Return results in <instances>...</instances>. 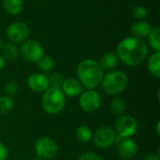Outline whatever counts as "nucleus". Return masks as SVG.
Returning a JSON list of instances; mask_svg holds the SVG:
<instances>
[{
  "instance_id": "obj_1",
  "label": "nucleus",
  "mask_w": 160,
  "mask_h": 160,
  "mask_svg": "<svg viewBox=\"0 0 160 160\" xmlns=\"http://www.w3.org/2000/svg\"><path fill=\"white\" fill-rule=\"evenodd\" d=\"M125 65L137 67L141 65L148 55V46L143 39L134 37L124 38L116 47L115 52Z\"/></svg>"
},
{
  "instance_id": "obj_2",
  "label": "nucleus",
  "mask_w": 160,
  "mask_h": 160,
  "mask_svg": "<svg viewBox=\"0 0 160 160\" xmlns=\"http://www.w3.org/2000/svg\"><path fill=\"white\" fill-rule=\"evenodd\" d=\"M77 76L83 88L95 89L101 84L104 72L97 61L84 59L77 67Z\"/></svg>"
},
{
  "instance_id": "obj_3",
  "label": "nucleus",
  "mask_w": 160,
  "mask_h": 160,
  "mask_svg": "<svg viewBox=\"0 0 160 160\" xmlns=\"http://www.w3.org/2000/svg\"><path fill=\"white\" fill-rule=\"evenodd\" d=\"M66 101V96L61 89L49 87L43 92L41 105L46 113L50 115H55L64 110Z\"/></svg>"
},
{
  "instance_id": "obj_4",
  "label": "nucleus",
  "mask_w": 160,
  "mask_h": 160,
  "mask_svg": "<svg viewBox=\"0 0 160 160\" xmlns=\"http://www.w3.org/2000/svg\"><path fill=\"white\" fill-rule=\"evenodd\" d=\"M128 75L120 70H112L103 76L101 84L103 90L111 96H117L123 93L128 86Z\"/></svg>"
},
{
  "instance_id": "obj_5",
  "label": "nucleus",
  "mask_w": 160,
  "mask_h": 160,
  "mask_svg": "<svg viewBox=\"0 0 160 160\" xmlns=\"http://www.w3.org/2000/svg\"><path fill=\"white\" fill-rule=\"evenodd\" d=\"M37 156L42 160H51L55 158L58 152V145L54 140L50 137H39L34 144Z\"/></svg>"
},
{
  "instance_id": "obj_6",
  "label": "nucleus",
  "mask_w": 160,
  "mask_h": 160,
  "mask_svg": "<svg viewBox=\"0 0 160 160\" xmlns=\"http://www.w3.org/2000/svg\"><path fill=\"white\" fill-rule=\"evenodd\" d=\"M138 122L135 117L128 114H123L118 116L114 124V130L117 137L121 139L130 138L137 132Z\"/></svg>"
},
{
  "instance_id": "obj_7",
  "label": "nucleus",
  "mask_w": 160,
  "mask_h": 160,
  "mask_svg": "<svg viewBox=\"0 0 160 160\" xmlns=\"http://www.w3.org/2000/svg\"><path fill=\"white\" fill-rule=\"evenodd\" d=\"M92 140L96 147L99 149H107L115 143L117 134L112 127L103 126L95 131Z\"/></svg>"
},
{
  "instance_id": "obj_8",
  "label": "nucleus",
  "mask_w": 160,
  "mask_h": 160,
  "mask_svg": "<svg viewBox=\"0 0 160 160\" xmlns=\"http://www.w3.org/2000/svg\"><path fill=\"white\" fill-rule=\"evenodd\" d=\"M79 97V105L83 112L92 113L100 108L101 98L95 89H86Z\"/></svg>"
},
{
  "instance_id": "obj_9",
  "label": "nucleus",
  "mask_w": 160,
  "mask_h": 160,
  "mask_svg": "<svg viewBox=\"0 0 160 160\" xmlns=\"http://www.w3.org/2000/svg\"><path fill=\"white\" fill-rule=\"evenodd\" d=\"M21 53L26 61L32 63H37L44 55L41 44L35 39L24 40L21 45Z\"/></svg>"
},
{
  "instance_id": "obj_10",
  "label": "nucleus",
  "mask_w": 160,
  "mask_h": 160,
  "mask_svg": "<svg viewBox=\"0 0 160 160\" xmlns=\"http://www.w3.org/2000/svg\"><path fill=\"white\" fill-rule=\"evenodd\" d=\"M6 35L11 43H18L25 40L29 36V28L22 22H14L8 26Z\"/></svg>"
},
{
  "instance_id": "obj_11",
  "label": "nucleus",
  "mask_w": 160,
  "mask_h": 160,
  "mask_svg": "<svg viewBox=\"0 0 160 160\" xmlns=\"http://www.w3.org/2000/svg\"><path fill=\"white\" fill-rule=\"evenodd\" d=\"M117 150L121 158L129 160L137 155L139 148L137 142L134 140L130 138H126L121 140V142L118 144Z\"/></svg>"
},
{
  "instance_id": "obj_12",
  "label": "nucleus",
  "mask_w": 160,
  "mask_h": 160,
  "mask_svg": "<svg viewBox=\"0 0 160 160\" xmlns=\"http://www.w3.org/2000/svg\"><path fill=\"white\" fill-rule=\"evenodd\" d=\"M27 85L30 90L37 93H43L50 87L48 77L42 73L31 74L27 79Z\"/></svg>"
},
{
  "instance_id": "obj_13",
  "label": "nucleus",
  "mask_w": 160,
  "mask_h": 160,
  "mask_svg": "<svg viewBox=\"0 0 160 160\" xmlns=\"http://www.w3.org/2000/svg\"><path fill=\"white\" fill-rule=\"evenodd\" d=\"M61 90L66 97L76 98L82 93L83 86L78 79L68 78V79H65L62 84Z\"/></svg>"
},
{
  "instance_id": "obj_14",
  "label": "nucleus",
  "mask_w": 160,
  "mask_h": 160,
  "mask_svg": "<svg viewBox=\"0 0 160 160\" xmlns=\"http://www.w3.org/2000/svg\"><path fill=\"white\" fill-rule=\"evenodd\" d=\"M98 65L100 66V68H102V70H108V71H112L119 64V58L117 56V54L115 52H109L104 53L99 61L98 62Z\"/></svg>"
},
{
  "instance_id": "obj_15",
  "label": "nucleus",
  "mask_w": 160,
  "mask_h": 160,
  "mask_svg": "<svg viewBox=\"0 0 160 160\" xmlns=\"http://www.w3.org/2000/svg\"><path fill=\"white\" fill-rule=\"evenodd\" d=\"M151 31H152V26L147 22H144L142 20L136 22L131 26L132 36L140 39H143L147 38Z\"/></svg>"
},
{
  "instance_id": "obj_16",
  "label": "nucleus",
  "mask_w": 160,
  "mask_h": 160,
  "mask_svg": "<svg viewBox=\"0 0 160 160\" xmlns=\"http://www.w3.org/2000/svg\"><path fill=\"white\" fill-rule=\"evenodd\" d=\"M147 68L149 72L156 78L160 77V52H155L148 59Z\"/></svg>"
},
{
  "instance_id": "obj_17",
  "label": "nucleus",
  "mask_w": 160,
  "mask_h": 160,
  "mask_svg": "<svg viewBox=\"0 0 160 160\" xmlns=\"http://www.w3.org/2000/svg\"><path fill=\"white\" fill-rule=\"evenodd\" d=\"M3 6L5 10L11 14L16 15L19 14L23 8V1L22 0H3Z\"/></svg>"
},
{
  "instance_id": "obj_18",
  "label": "nucleus",
  "mask_w": 160,
  "mask_h": 160,
  "mask_svg": "<svg viewBox=\"0 0 160 160\" xmlns=\"http://www.w3.org/2000/svg\"><path fill=\"white\" fill-rule=\"evenodd\" d=\"M111 112L117 116L123 115L127 110V104L124 99L120 98H113L110 104Z\"/></svg>"
},
{
  "instance_id": "obj_19",
  "label": "nucleus",
  "mask_w": 160,
  "mask_h": 160,
  "mask_svg": "<svg viewBox=\"0 0 160 160\" xmlns=\"http://www.w3.org/2000/svg\"><path fill=\"white\" fill-rule=\"evenodd\" d=\"M3 57L5 60H8L9 62H13L17 59L18 54H19V51L18 48L16 47L15 44L13 43H8L6 44L3 48Z\"/></svg>"
},
{
  "instance_id": "obj_20",
  "label": "nucleus",
  "mask_w": 160,
  "mask_h": 160,
  "mask_svg": "<svg viewBox=\"0 0 160 160\" xmlns=\"http://www.w3.org/2000/svg\"><path fill=\"white\" fill-rule=\"evenodd\" d=\"M15 107V101L12 97L2 96L0 97V115L7 114L11 112Z\"/></svg>"
},
{
  "instance_id": "obj_21",
  "label": "nucleus",
  "mask_w": 160,
  "mask_h": 160,
  "mask_svg": "<svg viewBox=\"0 0 160 160\" xmlns=\"http://www.w3.org/2000/svg\"><path fill=\"white\" fill-rule=\"evenodd\" d=\"M75 135L78 141L82 142H89L93 137L92 130L87 126H80L79 128H77Z\"/></svg>"
},
{
  "instance_id": "obj_22",
  "label": "nucleus",
  "mask_w": 160,
  "mask_h": 160,
  "mask_svg": "<svg viewBox=\"0 0 160 160\" xmlns=\"http://www.w3.org/2000/svg\"><path fill=\"white\" fill-rule=\"evenodd\" d=\"M148 38V42L150 47L155 52L160 51V28L158 26L152 28V31L150 32Z\"/></svg>"
},
{
  "instance_id": "obj_23",
  "label": "nucleus",
  "mask_w": 160,
  "mask_h": 160,
  "mask_svg": "<svg viewBox=\"0 0 160 160\" xmlns=\"http://www.w3.org/2000/svg\"><path fill=\"white\" fill-rule=\"evenodd\" d=\"M37 66L41 71L50 72V71L52 70V68L54 67V61H53L52 57H51L49 55H43L37 62Z\"/></svg>"
},
{
  "instance_id": "obj_24",
  "label": "nucleus",
  "mask_w": 160,
  "mask_h": 160,
  "mask_svg": "<svg viewBox=\"0 0 160 160\" xmlns=\"http://www.w3.org/2000/svg\"><path fill=\"white\" fill-rule=\"evenodd\" d=\"M49 80V84L50 87H54V88H59L61 89L62 84L65 81V78L62 73L60 72H53L50 75L48 78Z\"/></svg>"
},
{
  "instance_id": "obj_25",
  "label": "nucleus",
  "mask_w": 160,
  "mask_h": 160,
  "mask_svg": "<svg viewBox=\"0 0 160 160\" xmlns=\"http://www.w3.org/2000/svg\"><path fill=\"white\" fill-rule=\"evenodd\" d=\"M133 16L135 19L141 21L147 16V9L142 6H137L133 10Z\"/></svg>"
},
{
  "instance_id": "obj_26",
  "label": "nucleus",
  "mask_w": 160,
  "mask_h": 160,
  "mask_svg": "<svg viewBox=\"0 0 160 160\" xmlns=\"http://www.w3.org/2000/svg\"><path fill=\"white\" fill-rule=\"evenodd\" d=\"M5 91H6V94L7 96L8 97H12L14 96L17 91H18V85L15 82H8L7 84H6V88H5Z\"/></svg>"
},
{
  "instance_id": "obj_27",
  "label": "nucleus",
  "mask_w": 160,
  "mask_h": 160,
  "mask_svg": "<svg viewBox=\"0 0 160 160\" xmlns=\"http://www.w3.org/2000/svg\"><path fill=\"white\" fill-rule=\"evenodd\" d=\"M78 160H102V158L94 152H85L82 154Z\"/></svg>"
},
{
  "instance_id": "obj_28",
  "label": "nucleus",
  "mask_w": 160,
  "mask_h": 160,
  "mask_svg": "<svg viewBox=\"0 0 160 160\" xmlns=\"http://www.w3.org/2000/svg\"><path fill=\"white\" fill-rule=\"evenodd\" d=\"M8 155V151L7 146L0 142V160H6Z\"/></svg>"
},
{
  "instance_id": "obj_29",
  "label": "nucleus",
  "mask_w": 160,
  "mask_h": 160,
  "mask_svg": "<svg viewBox=\"0 0 160 160\" xmlns=\"http://www.w3.org/2000/svg\"><path fill=\"white\" fill-rule=\"evenodd\" d=\"M143 160H160L159 154H155V153H150L144 157Z\"/></svg>"
},
{
  "instance_id": "obj_30",
  "label": "nucleus",
  "mask_w": 160,
  "mask_h": 160,
  "mask_svg": "<svg viewBox=\"0 0 160 160\" xmlns=\"http://www.w3.org/2000/svg\"><path fill=\"white\" fill-rule=\"evenodd\" d=\"M5 64H6V60L4 59V57L0 54V70H2L5 68Z\"/></svg>"
},
{
  "instance_id": "obj_31",
  "label": "nucleus",
  "mask_w": 160,
  "mask_h": 160,
  "mask_svg": "<svg viewBox=\"0 0 160 160\" xmlns=\"http://www.w3.org/2000/svg\"><path fill=\"white\" fill-rule=\"evenodd\" d=\"M156 132H157V135L160 136V122L158 121L157 123V127H156Z\"/></svg>"
},
{
  "instance_id": "obj_32",
  "label": "nucleus",
  "mask_w": 160,
  "mask_h": 160,
  "mask_svg": "<svg viewBox=\"0 0 160 160\" xmlns=\"http://www.w3.org/2000/svg\"><path fill=\"white\" fill-rule=\"evenodd\" d=\"M2 48H3V42H2V39L0 38V52L2 51Z\"/></svg>"
}]
</instances>
